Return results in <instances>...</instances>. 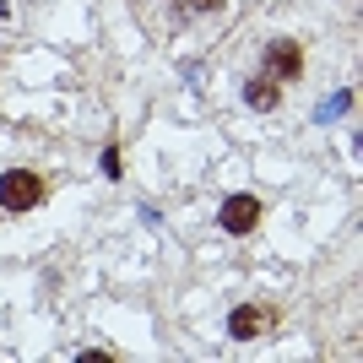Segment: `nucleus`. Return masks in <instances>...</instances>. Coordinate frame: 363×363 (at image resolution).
I'll list each match as a JSON object with an SVG mask.
<instances>
[{
    "mask_svg": "<svg viewBox=\"0 0 363 363\" xmlns=\"http://www.w3.org/2000/svg\"><path fill=\"white\" fill-rule=\"evenodd\" d=\"M44 201V179L33 168H6L0 174V212H33Z\"/></svg>",
    "mask_w": 363,
    "mask_h": 363,
    "instance_id": "f257e3e1",
    "label": "nucleus"
},
{
    "mask_svg": "<svg viewBox=\"0 0 363 363\" xmlns=\"http://www.w3.org/2000/svg\"><path fill=\"white\" fill-rule=\"evenodd\" d=\"M266 76L272 82H298L303 76V49L293 38H272L266 44Z\"/></svg>",
    "mask_w": 363,
    "mask_h": 363,
    "instance_id": "f03ea898",
    "label": "nucleus"
},
{
    "mask_svg": "<svg viewBox=\"0 0 363 363\" xmlns=\"http://www.w3.org/2000/svg\"><path fill=\"white\" fill-rule=\"evenodd\" d=\"M260 212H266V206H260L255 196H228L223 201V228H228V233H255Z\"/></svg>",
    "mask_w": 363,
    "mask_h": 363,
    "instance_id": "7ed1b4c3",
    "label": "nucleus"
},
{
    "mask_svg": "<svg viewBox=\"0 0 363 363\" xmlns=\"http://www.w3.org/2000/svg\"><path fill=\"white\" fill-rule=\"evenodd\" d=\"M244 104L250 108H277L282 104V87H277L272 76H255V82H244Z\"/></svg>",
    "mask_w": 363,
    "mask_h": 363,
    "instance_id": "20e7f679",
    "label": "nucleus"
},
{
    "mask_svg": "<svg viewBox=\"0 0 363 363\" xmlns=\"http://www.w3.org/2000/svg\"><path fill=\"white\" fill-rule=\"evenodd\" d=\"M260 325H266V315H260V309H250V303H244V309H233V315H228V331L239 336V342H250V336H255Z\"/></svg>",
    "mask_w": 363,
    "mask_h": 363,
    "instance_id": "39448f33",
    "label": "nucleus"
},
{
    "mask_svg": "<svg viewBox=\"0 0 363 363\" xmlns=\"http://www.w3.org/2000/svg\"><path fill=\"white\" fill-rule=\"evenodd\" d=\"M104 174H108V179H120V152H114V147L104 152Z\"/></svg>",
    "mask_w": 363,
    "mask_h": 363,
    "instance_id": "423d86ee",
    "label": "nucleus"
},
{
    "mask_svg": "<svg viewBox=\"0 0 363 363\" xmlns=\"http://www.w3.org/2000/svg\"><path fill=\"white\" fill-rule=\"evenodd\" d=\"M223 0H184V11H217Z\"/></svg>",
    "mask_w": 363,
    "mask_h": 363,
    "instance_id": "0eeeda50",
    "label": "nucleus"
}]
</instances>
